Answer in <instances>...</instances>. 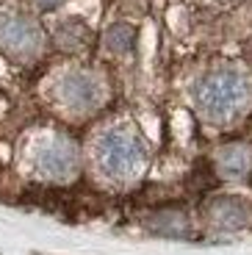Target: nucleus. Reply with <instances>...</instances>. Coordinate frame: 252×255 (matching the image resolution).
<instances>
[{"instance_id":"obj_1","label":"nucleus","mask_w":252,"mask_h":255,"mask_svg":"<svg viewBox=\"0 0 252 255\" xmlns=\"http://www.w3.org/2000/svg\"><path fill=\"white\" fill-rule=\"evenodd\" d=\"M250 78L239 70H214L194 86L197 109L211 120H227L250 103Z\"/></svg>"},{"instance_id":"obj_2","label":"nucleus","mask_w":252,"mask_h":255,"mask_svg":"<svg viewBox=\"0 0 252 255\" xmlns=\"http://www.w3.org/2000/svg\"><path fill=\"white\" fill-rule=\"evenodd\" d=\"M97 158L108 175H130L144 158V144H141L130 130H108L97 141Z\"/></svg>"},{"instance_id":"obj_3","label":"nucleus","mask_w":252,"mask_h":255,"mask_svg":"<svg viewBox=\"0 0 252 255\" xmlns=\"http://www.w3.org/2000/svg\"><path fill=\"white\" fill-rule=\"evenodd\" d=\"M0 47L14 56H33L42 47V31L28 17H6L0 19Z\"/></svg>"},{"instance_id":"obj_4","label":"nucleus","mask_w":252,"mask_h":255,"mask_svg":"<svg viewBox=\"0 0 252 255\" xmlns=\"http://www.w3.org/2000/svg\"><path fill=\"white\" fill-rule=\"evenodd\" d=\"M39 169L50 178H67L78 169V147L67 139H53L39 153Z\"/></svg>"},{"instance_id":"obj_5","label":"nucleus","mask_w":252,"mask_h":255,"mask_svg":"<svg viewBox=\"0 0 252 255\" xmlns=\"http://www.w3.org/2000/svg\"><path fill=\"white\" fill-rule=\"evenodd\" d=\"M58 95H61V100L70 109L86 111L100 100V86L86 72H70V75H64L61 83H58Z\"/></svg>"},{"instance_id":"obj_6","label":"nucleus","mask_w":252,"mask_h":255,"mask_svg":"<svg viewBox=\"0 0 252 255\" xmlns=\"http://www.w3.org/2000/svg\"><path fill=\"white\" fill-rule=\"evenodd\" d=\"M211 219L219 228L233 230L247 222V208L233 197H222V200H214V205H211Z\"/></svg>"},{"instance_id":"obj_7","label":"nucleus","mask_w":252,"mask_h":255,"mask_svg":"<svg viewBox=\"0 0 252 255\" xmlns=\"http://www.w3.org/2000/svg\"><path fill=\"white\" fill-rule=\"evenodd\" d=\"M250 166H252V155L241 144H230L219 153V169L227 178H241V175L250 172Z\"/></svg>"},{"instance_id":"obj_8","label":"nucleus","mask_w":252,"mask_h":255,"mask_svg":"<svg viewBox=\"0 0 252 255\" xmlns=\"http://www.w3.org/2000/svg\"><path fill=\"white\" fill-rule=\"evenodd\" d=\"M133 42H136V31H133V25H127V22H117V25H111L106 31V45H108V50H114V53L133 50Z\"/></svg>"},{"instance_id":"obj_9","label":"nucleus","mask_w":252,"mask_h":255,"mask_svg":"<svg viewBox=\"0 0 252 255\" xmlns=\"http://www.w3.org/2000/svg\"><path fill=\"white\" fill-rule=\"evenodd\" d=\"M56 39H58V45L61 47H78L86 39V28L81 25V22H64L61 28H58V33H56Z\"/></svg>"},{"instance_id":"obj_10","label":"nucleus","mask_w":252,"mask_h":255,"mask_svg":"<svg viewBox=\"0 0 252 255\" xmlns=\"http://www.w3.org/2000/svg\"><path fill=\"white\" fill-rule=\"evenodd\" d=\"M64 0H36V6L39 8H44V11H53V8H58Z\"/></svg>"}]
</instances>
